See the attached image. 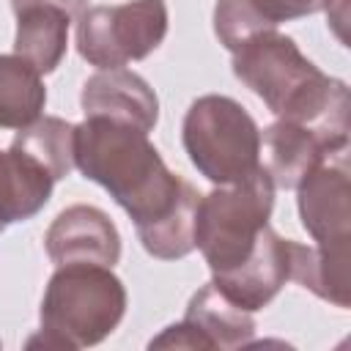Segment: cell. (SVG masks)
I'll use <instances>...</instances> for the list:
<instances>
[{"instance_id":"cell-6","label":"cell","mask_w":351,"mask_h":351,"mask_svg":"<svg viewBox=\"0 0 351 351\" xmlns=\"http://www.w3.org/2000/svg\"><path fill=\"white\" fill-rule=\"evenodd\" d=\"M167 36L165 0L90 5L77 16V52L96 69H121L148 58Z\"/></svg>"},{"instance_id":"cell-17","label":"cell","mask_w":351,"mask_h":351,"mask_svg":"<svg viewBox=\"0 0 351 351\" xmlns=\"http://www.w3.org/2000/svg\"><path fill=\"white\" fill-rule=\"evenodd\" d=\"M47 104L41 74L19 55H0V129H25Z\"/></svg>"},{"instance_id":"cell-11","label":"cell","mask_w":351,"mask_h":351,"mask_svg":"<svg viewBox=\"0 0 351 351\" xmlns=\"http://www.w3.org/2000/svg\"><path fill=\"white\" fill-rule=\"evenodd\" d=\"M85 118H107L129 123L140 132H154L159 121V99L154 88L129 69H99L85 80L80 96Z\"/></svg>"},{"instance_id":"cell-14","label":"cell","mask_w":351,"mask_h":351,"mask_svg":"<svg viewBox=\"0 0 351 351\" xmlns=\"http://www.w3.org/2000/svg\"><path fill=\"white\" fill-rule=\"evenodd\" d=\"M55 178L36 162L8 148L0 151V233L11 222L36 217L52 197Z\"/></svg>"},{"instance_id":"cell-1","label":"cell","mask_w":351,"mask_h":351,"mask_svg":"<svg viewBox=\"0 0 351 351\" xmlns=\"http://www.w3.org/2000/svg\"><path fill=\"white\" fill-rule=\"evenodd\" d=\"M74 167L104 186L132 217L148 255L178 261L195 250L200 192L165 165L145 132L107 118H85L74 126Z\"/></svg>"},{"instance_id":"cell-8","label":"cell","mask_w":351,"mask_h":351,"mask_svg":"<svg viewBox=\"0 0 351 351\" xmlns=\"http://www.w3.org/2000/svg\"><path fill=\"white\" fill-rule=\"evenodd\" d=\"M252 313L228 302L214 282H206L186 304L184 321L154 337L151 348H241L252 340Z\"/></svg>"},{"instance_id":"cell-16","label":"cell","mask_w":351,"mask_h":351,"mask_svg":"<svg viewBox=\"0 0 351 351\" xmlns=\"http://www.w3.org/2000/svg\"><path fill=\"white\" fill-rule=\"evenodd\" d=\"M348 261L351 247H304L291 241V280L313 291L318 299L348 307Z\"/></svg>"},{"instance_id":"cell-15","label":"cell","mask_w":351,"mask_h":351,"mask_svg":"<svg viewBox=\"0 0 351 351\" xmlns=\"http://www.w3.org/2000/svg\"><path fill=\"white\" fill-rule=\"evenodd\" d=\"M14 14H16L14 55L27 60L38 74L55 71L69 47L71 16L55 5H25Z\"/></svg>"},{"instance_id":"cell-3","label":"cell","mask_w":351,"mask_h":351,"mask_svg":"<svg viewBox=\"0 0 351 351\" xmlns=\"http://www.w3.org/2000/svg\"><path fill=\"white\" fill-rule=\"evenodd\" d=\"M126 313V288L110 266H58L41 299V332L27 348H88L110 337Z\"/></svg>"},{"instance_id":"cell-4","label":"cell","mask_w":351,"mask_h":351,"mask_svg":"<svg viewBox=\"0 0 351 351\" xmlns=\"http://www.w3.org/2000/svg\"><path fill=\"white\" fill-rule=\"evenodd\" d=\"M181 143L197 173L217 186L239 184L261 167V129L230 96L195 99L184 115Z\"/></svg>"},{"instance_id":"cell-9","label":"cell","mask_w":351,"mask_h":351,"mask_svg":"<svg viewBox=\"0 0 351 351\" xmlns=\"http://www.w3.org/2000/svg\"><path fill=\"white\" fill-rule=\"evenodd\" d=\"M288 280H291V239L277 236L271 225L263 228L258 244L236 269L211 277L214 288L228 302H233L247 313L266 307Z\"/></svg>"},{"instance_id":"cell-19","label":"cell","mask_w":351,"mask_h":351,"mask_svg":"<svg viewBox=\"0 0 351 351\" xmlns=\"http://www.w3.org/2000/svg\"><path fill=\"white\" fill-rule=\"evenodd\" d=\"M25 5H55L60 11H66L69 16H80L88 5V0H11V8L19 11Z\"/></svg>"},{"instance_id":"cell-13","label":"cell","mask_w":351,"mask_h":351,"mask_svg":"<svg viewBox=\"0 0 351 351\" xmlns=\"http://www.w3.org/2000/svg\"><path fill=\"white\" fill-rule=\"evenodd\" d=\"M335 0H217L214 33L219 44L236 52L258 33L277 30V25L326 11Z\"/></svg>"},{"instance_id":"cell-5","label":"cell","mask_w":351,"mask_h":351,"mask_svg":"<svg viewBox=\"0 0 351 351\" xmlns=\"http://www.w3.org/2000/svg\"><path fill=\"white\" fill-rule=\"evenodd\" d=\"M274 184L263 167L250 178L200 195L195 211V247L211 277L236 269L258 244L274 208Z\"/></svg>"},{"instance_id":"cell-18","label":"cell","mask_w":351,"mask_h":351,"mask_svg":"<svg viewBox=\"0 0 351 351\" xmlns=\"http://www.w3.org/2000/svg\"><path fill=\"white\" fill-rule=\"evenodd\" d=\"M11 148L47 170L55 181H60L74 167V123L55 115L36 118L16 132Z\"/></svg>"},{"instance_id":"cell-12","label":"cell","mask_w":351,"mask_h":351,"mask_svg":"<svg viewBox=\"0 0 351 351\" xmlns=\"http://www.w3.org/2000/svg\"><path fill=\"white\" fill-rule=\"evenodd\" d=\"M348 151V148H346ZM340 154L313 129L277 118L261 132V167L280 189H296L299 181L313 173L326 156Z\"/></svg>"},{"instance_id":"cell-7","label":"cell","mask_w":351,"mask_h":351,"mask_svg":"<svg viewBox=\"0 0 351 351\" xmlns=\"http://www.w3.org/2000/svg\"><path fill=\"white\" fill-rule=\"evenodd\" d=\"M348 151L326 156L296 186L302 228L318 247H351Z\"/></svg>"},{"instance_id":"cell-10","label":"cell","mask_w":351,"mask_h":351,"mask_svg":"<svg viewBox=\"0 0 351 351\" xmlns=\"http://www.w3.org/2000/svg\"><path fill=\"white\" fill-rule=\"evenodd\" d=\"M44 247L55 266L99 263L112 269L121 261V233L115 222L101 208L85 203L69 206L52 219Z\"/></svg>"},{"instance_id":"cell-2","label":"cell","mask_w":351,"mask_h":351,"mask_svg":"<svg viewBox=\"0 0 351 351\" xmlns=\"http://www.w3.org/2000/svg\"><path fill=\"white\" fill-rule=\"evenodd\" d=\"M233 74L282 121L302 123L332 148H348V88L302 55L293 38L266 30L233 52Z\"/></svg>"}]
</instances>
